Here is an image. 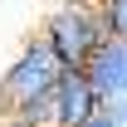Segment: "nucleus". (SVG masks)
<instances>
[{
  "mask_svg": "<svg viewBox=\"0 0 127 127\" xmlns=\"http://www.w3.org/2000/svg\"><path fill=\"white\" fill-rule=\"evenodd\" d=\"M59 78H64L59 54L44 44V34L30 39L15 54V64L5 68V78H0V122L5 127H39V122H49V103H54Z\"/></svg>",
  "mask_w": 127,
  "mask_h": 127,
  "instance_id": "nucleus-1",
  "label": "nucleus"
},
{
  "mask_svg": "<svg viewBox=\"0 0 127 127\" xmlns=\"http://www.w3.org/2000/svg\"><path fill=\"white\" fill-rule=\"evenodd\" d=\"M44 44L59 54L64 68H88L98 44L108 39V20H103V0H59L44 20Z\"/></svg>",
  "mask_w": 127,
  "mask_h": 127,
  "instance_id": "nucleus-2",
  "label": "nucleus"
},
{
  "mask_svg": "<svg viewBox=\"0 0 127 127\" xmlns=\"http://www.w3.org/2000/svg\"><path fill=\"white\" fill-rule=\"evenodd\" d=\"M93 117H103V98H98L93 78L83 68H64L54 103H49V122L54 127H88Z\"/></svg>",
  "mask_w": 127,
  "mask_h": 127,
  "instance_id": "nucleus-3",
  "label": "nucleus"
},
{
  "mask_svg": "<svg viewBox=\"0 0 127 127\" xmlns=\"http://www.w3.org/2000/svg\"><path fill=\"white\" fill-rule=\"evenodd\" d=\"M88 78H93L98 98H103V108H112V103H127V39H103L98 44V54L88 59V68H83Z\"/></svg>",
  "mask_w": 127,
  "mask_h": 127,
  "instance_id": "nucleus-4",
  "label": "nucleus"
},
{
  "mask_svg": "<svg viewBox=\"0 0 127 127\" xmlns=\"http://www.w3.org/2000/svg\"><path fill=\"white\" fill-rule=\"evenodd\" d=\"M103 20L112 39H127V0H103Z\"/></svg>",
  "mask_w": 127,
  "mask_h": 127,
  "instance_id": "nucleus-5",
  "label": "nucleus"
},
{
  "mask_svg": "<svg viewBox=\"0 0 127 127\" xmlns=\"http://www.w3.org/2000/svg\"><path fill=\"white\" fill-rule=\"evenodd\" d=\"M103 112H112V117H117V127H127V103H112V108H103Z\"/></svg>",
  "mask_w": 127,
  "mask_h": 127,
  "instance_id": "nucleus-6",
  "label": "nucleus"
},
{
  "mask_svg": "<svg viewBox=\"0 0 127 127\" xmlns=\"http://www.w3.org/2000/svg\"><path fill=\"white\" fill-rule=\"evenodd\" d=\"M88 127H117V117H112V112H103V117H93Z\"/></svg>",
  "mask_w": 127,
  "mask_h": 127,
  "instance_id": "nucleus-7",
  "label": "nucleus"
},
{
  "mask_svg": "<svg viewBox=\"0 0 127 127\" xmlns=\"http://www.w3.org/2000/svg\"><path fill=\"white\" fill-rule=\"evenodd\" d=\"M39 127H54V122H39Z\"/></svg>",
  "mask_w": 127,
  "mask_h": 127,
  "instance_id": "nucleus-8",
  "label": "nucleus"
}]
</instances>
